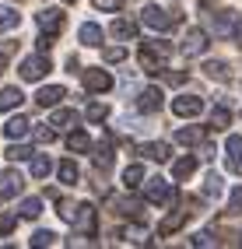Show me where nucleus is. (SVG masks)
Segmentation results:
<instances>
[{"mask_svg":"<svg viewBox=\"0 0 242 249\" xmlns=\"http://www.w3.org/2000/svg\"><path fill=\"white\" fill-rule=\"evenodd\" d=\"M11 53H14V42H0V74H4V63Z\"/></svg>","mask_w":242,"mask_h":249,"instance_id":"obj_44","label":"nucleus"},{"mask_svg":"<svg viewBox=\"0 0 242 249\" xmlns=\"http://www.w3.org/2000/svg\"><path fill=\"white\" fill-rule=\"evenodd\" d=\"M190 242H193V246H214V235H211V231H197Z\"/></svg>","mask_w":242,"mask_h":249,"instance_id":"obj_43","label":"nucleus"},{"mask_svg":"<svg viewBox=\"0 0 242 249\" xmlns=\"http://www.w3.org/2000/svg\"><path fill=\"white\" fill-rule=\"evenodd\" d=\"M81 77H85V88H88L91 95H102V91H109V88H112V74H109V71H102V67H91V71H85Z\"/></svg>","mask_w":242,"mask_h":249,"instance_id":"obj_5","label":"nucleus"},{"mask_svg":"<svg viewBox=\"0 0 242 249\" xmlns=\"http://www.w3.org/2000/svg\"><path fill=\"white\" fill-rule=\"evenodd\" d=\"M228 123H232V116H228V109H225V106H218V109L211 112V126H214V130H225Z\"/></svg>","mask_w":242,"mask_h":249,"instance_id":"obj_35","label":"nucleus"},{"mask_svg":"<svg viewBox=\"0 0 242 249\" xmlns=\"http://www.w3.org/2000/svg\"><path fill=\"white\" fill-rule=\"evenodd\" d=\"M70 123L77 126V112H74V109H56L53 120H50V126H56V130H67Z\"/></svg>","mask_w":242,"mask_h":249,"instance_id":"obj_22","label":"nucleus"},{"mask_svg":"<svg viewBox=\"0 0 242 249\" xmlns=\"http://www.w3.org/2000/svg\"><path fill=\"white\" fill-rule=\"evenodd\" d=\"M77 39L85 42V46H102V28L95 25V21H85L81 32H77Z\"/></svg>","mask_w":242,"mask_h":249,"instance_id":"obj_20","label":"nucleus"},{"mask_svg":"<svg viewBox=\"0 0 242 249\" xmlns=\"http://www.w3.org/2000/svg\"><path fill=\"white\" fill-rule=\"evenodd\" d=\"M179 49H183V53H186V56H200V53H204V49H207V32H204V28H190Z\"/></svg>","mask_w":242,"mask_h":249,"instance_id":"obj_8","label":"nucleus"},{"mask_svg":"<svg viewBox=\"0 0 242 249\" xmlns=\"http://www.w3.org/2000/svg\"><path fill=\"white\" fill-rule=\"evenodd\" d=\"M207 137V126H179L175 130V141L179 144H200Z\"/></svg>","mask_w":242,"mask_h":249,"instance_id":"obj_19","label":"nucleus"},{"mask_svg":"<svg viewBox=\"0 0 242 249\" xmlns=\"http://www.w3.org/2000/svg\"><path fill=\"white\" fill-rule=\"evenodd\" d=\"M4 158H7V161H25V158H32V147H25V144H11L7 151H4Z\"/></svg>","mask_w":242,"mask_h":249,"instance_id":"obj_34","label":"nucleus"},{"mask_svg":"<svg viewBox=\"0 0 242 249\" xmlns=\"http://www.w3.org/2000/svg\"><path fill=\"white\" fill-rule=\"evenodd\" d=\"M67 4H74V0H67Z\"/></svg>","mask_w":242,"mask_h":249,"instance_id":"obj_47","label":"nucleus"},{"mask_svg":"<svg viewBox=\"0 0 242 249\" xmlns=\"http://www.w3.org/2000/svg\"><path fill=\"white\" fill-rule=\"evenodd\" d=\"M140 186H144V200H148V204H172L175 200V186L169 179H161V176L144 179Z\"/></svg>","mask_w":242,"mask_h":249,"instance_id":"obj_2","label":"nucleus"},{"mask_svg":"<svg viewBox=\"0 0 242 249\" xmlns=\"http://www.w3.org/2000/svg\"><path fill=\"white\" fill-rule=\"evenodd\" d=\"M63 95H67V91H63L60 85H50V88H42L39 95H35V102L42 106V109H53V106H60V98Z\"/></svg>","mask_w":242,"mask_h":249,"instance_id":"obj_17","label":"nucleus"},{"mask_svg":"<svg viewBox=\"0 0 242 249\" xmlns=\"http://www.w3.org/2000/svg\"><path fill=\"white\" fill-rule=\"evenodd\" d=\"M109 207H112V214H120V218H134V221L144 218V204L126 200V196H109Z\"/></svg>","mask_w":242,"mask_h":249,"instance_id":"obj_7","label":"nucleus"},{"mask_svg":"<svg viewBox=\"0 0 242 249\" xmlns=\"http://www.w3.org/2000/svg\"><path fill=\"white\" fill-rule=\"evenodd\" d=\"M140 182H144V169H140V165H126V169H123V186L137 190Z\"/></svg>","mask_w":242,"mask_h":249,"instance_id":"obj_25","label":"nucleus"},{"mask_svg":"<svg viewBox=\"0 0 242 249\" xmlns=\"http://www.w3.org/2000/svg\"><path fill=\"white\" fill-rule=\"evenodd\" d=\"M228 214H242V186H235L228 196Z\"/></svg>","mask_w":242,"mask_h":249,"instance_id":"obj_39","label":"nucleus"},{"mask_svg":"<svg viewBox=\"0 0 242 249\" xmlns=\"http://www.w3.org/2000/svg\"><path fill=\"white\" fill-rule=\"evenodd\" d=\"M161 98H165V95H161V88H144L140 98H137V109H140V112H158V109H161Z\"/></svg>","mask_w":242,"mask_h":249,"instance_id":"obj_12","label":"nucleus"},{"mask_svg":"<svg viewBox=\"0 0 242 249\" xmlns=\"http://www.w3.org/2000/svg\"><path fill=\"white\" fill-rule=\"evenodd\" d=\"M67 144H70V151H91V137L85 134V130H70V137H67Z\"/></svg>","mask_w":242,"mask_h":249,"instance_id":"obj_24","label":"nucleus"},{"mask_svg":"<svg viewBox=\"0 0 242 249\" xmlns=\"http://www.w3.org/2000/svg\"><path fill=\"white\" fill-rule=\"evenodd\" d=\"M18 25H21V14L18 11H14V7H0V32H11Z\"/></svg>","mask_w":242,"mask_h":249,"instance_id":"obj_28","label":"nucleus"},{"mask_svg":"<svg viewBox=\"0 0 242 249\" xmlns=\"http://www.w3.org/2000/svg\"><path fill=\"white\" fill-rule=\"evenodd\" d=\"M28 120H25V116H11V120H7V126H4V134H7V141H21L25 134H28Z\"/></svg>","mask_w":242,"mask_h":249,"instance_id":"obj_18","label":"nucleus"},{"mask_svg":"<svg viewBox=\"0 0 242 249\" xmlns=\"http://www.w3.org/2000/svg\"><path fill=\"white\" fill-rule=\"evenodd\" d=\"M81 179V169L67 158V161H60V182H67V186H74V182Z\"/></svg>","mask_w":242,"mask_h":249,"instance_id":"obj_30","label":"nucleus"},{"mask_svg":"<svg viewBox=\"0 0 242 249\" xmlns=\"http://www.w3.org/2000/svg\"><path fill=\"white\" fill-rule=\"evenodd\" d=\"M169 53H172V49H169V42H144L140 46V71L144 74H161V71H165V60H169Z\"/></svg>","mask_w":242,"mask_h":249,"instance_id":"obj_1","label":"nucleus"},{"mask_svg":"<svg viewBox=\"0 0 242 249\" xmlns=\"http://www.w3.org/2000/svg\"><path fill=\"white\" fill-rule=\"evenodd\" d=\"M140 21L148 25V28L165 32V28L175 25V14H172V11H161V7H155V4H148V7H144V14H140Z\"/></svg>","mask_w":242,"mask_h":249,"instance_id":"obj_4","label":"nucleus"},{"mask_svg":"<svg viewBox=\"0 0 242 249\" xmlns=\"http://www.w3.org/2000/svg\"><path fill=\"white\" fill-rule=\"evenodd\" d=\"M109 165H112V147H109V141H102L99 147H95V169L105 172Z\"/></svg>","mask_w":242,"mask_h":249,"instance_id":"obj_26","label":"nucleus"},{"mask_svg":"<svg viewBox=\"0 0 242 249\" xmlns=\"http://www.w3.org/2000/svg\"><path fill=\"white\" fill-rule=\"evenodd\" d=\"M21 186H25V179H21V172H14V169H7L4 176H0V200H11V196H18V193H21Z\"/></svg>","mask_w":242,"mask_h":249,"instance_id":"obj_9","label":"nucleus"},{"mask_svg":"<svg viewBox=\"0 0 242 249\" xmlns=\"http://www.w3.org/2000/svg\"><path fill=\"white\" fill-rule=\"evenodd\" d=\"M70 225H74L85 239H95V235H99V221H95V207H91V204H77Z\"/></svg>","mask_w":242,"mask_h":249,"instance_id":"obj_3","label":"nucleus"},{"mask_svg":"<svg viewBox=\"0 0 242 249\" xmlns=\"http://www.w3.org/2000/svg\"><path fill=\"white\" fill-rule=\"evenodd\" d=\"M211 25H214V32H218V36H228V32L239 25V14H235V11H221V14H211Z\"/></svg>","mask_w":242,"mask_h":249,"instance_id":"obj_15","label":"nucleus"},{"mask_svg":"<svg viewBox=\"0 0 242 249\" xmlns=\"http://www.w3.org/2000/svg\"><path fill=\"white\" fill-rule=\"evenodd\" d=\"M53 200L60 204V218H63V221H70V218H74V204H70V200H60V196H53Z\"/></svg>","mask_w":242,"mask_h":249,"instance_id":"obj_42","label":"nucleus"},{"mask_svg":"<svg viewBox=\"0 0 242 249\" xmlns=\"http://www.w3.org/2000/svg\"><path fill=\"white\" fill-rule=\"evenodd\" d=\"M105 116H109L105 106H99V102H91V106H88V120H91V123H102Z\"/></svg>","mask_w":242,"mask_h":249,"instance_id":"obj_38","label":"nucleus"},{"mask_svg":"<svg viewBox=\"0 0 242 249\" xmlns=\"http://www.w3.org/2000/svg\"><path fill=\"white\" fill-rule=\"evenodd\" d=\"M35 21H39V28H42V32L56 36V32L63 28V11H56V7H42V11L35 14Z\"/></svg>","mask_w":242,"mask_h":249,"instance_id":"obj_10","label":"nucleus"},{"mask_svg":"<svg viewBox=\"0 0 242 249\" xmlns=\"http://www.w3.org/2000/svg\"><path fill=\"white\" fill-rule=\"evenodd\" d=\"M50 172H53V161L50 158H42V155L32 158V176H35V179H46Z\"/></svg>","mask_w":242,"mask_h":249,"instance_id":"obj_32","label":"nucleus"},{"mask_svg":"<svg viewBox=\"0 0 242 249\" xmlns=\"http://www.w3.org/2000/svg\"><path fill=\"white\" fill-rule=\"evenodd\" d=\"M39 141H42V144H53V141H56V130H46V126H42V130H39Z\"/></svg>","mask_w":242,"mask_h":249,"instance_id":"obj_46","label":"nucleus"},{"mask_svg":"<svg viewBox=\"0 0 242 249\" xmlns=\"http://www.w3.org/2000/svg\"><path fill=\"white\" fill-rule=\"evenodd\" d=\"M46 71H50V60H46V53H39V56H28V60L21 63V77H25V81H39Z\"/></svg>","mask_w":242,"mask_h":249,"instance_id":"obj_11","label":"nucleus"},{"mask_svg":"<svg viewBox=\"0 0 242 249\" xmlns=\"http://www.w3.org/2000/svg\"><path fill=\"white\" fill-rule=\"evenodd\" d=\"M221 193H225V179L218 172H211V176L204 179V196H214V200H218Z\"/></svg>","mask_w":242,"mask_h":249,"instance_id":"obj_27","label":"nucleus"},{"mask_svg":"<svg viewBox=\"0 0 242 249\" xmlns=\"http://www.w3.org/2000/svg\"><path fill=\"white\" fill-rule=\"evenodd\" d=\"M25 102V95H21V88H4L0 91V109L4 112H11V109H18Z\"/></svg>","mask_w":242,"mask_h":249,"instance_id":"obj_21","label":"nucleus"},{"mask_svg":"<svg viewBox=\"0 0 242 249\" xmlns=\"http://www.w3.org/2000/svg\"><path fill=\"white\" fill-rule=\"evenodd\" d=\"M112 32H116L120 39H134V36H137V21H126V18H116V21H112Z\"/></svg>","mask_w":242,"mask_h":249,"instance_id":"obj_31","label":"nucleus"},{"mask_svg":"<svg viewBox=\"0 0 242 249\" xmlns=\"http://www.w3.org/2000/svg\"><path fill=\"white\" fill-rule=\"evenodd\" d=\"M95 7H102V11H120L123 0H95Z\"/></svg>","mask_w":242,"mask_h":249,"instance_id":"obj_45","label":"nucleus"},{"mask_svg":"<svg viewBox=\"0 0 242 249\" xmlns=\"http://www.w3.org/2000/svg\"><path fill=\"white\" fill-rule=\"evenodd\" d=\"M39 214H42V200H39V196H28V200L21 204V218H39Z\"/></svg>","mask_w":242,"mask_h":249,"instance_id":"obj_33","label":"nucleus"},{"mask_svg":"<svg viewBox=\"0 0 242 249\" xmlns=\"http://www.w3.org/2000/svg\"><path fill=\"white\" fill-rule=\"evenodd\" d=\"M53 242H56V231H50V228H46V231H35V235H32V246H35V249L53 246Z\"/></svg>","mask_w":242,"mask_h":249,"instance_id":"obj_37","label":"nucleus"},{"mask_svg":"<svg viewBox=\"0 0 242 249\" xmlns=\"http://www.w3.org/2000/svg\"><path fill=\"white\" fill-rule=\"evenodd\" d=\"M137 155L140 158H151V161H169V144H161V141H151V144H140L137 147Z\"/></svg>","mask_w":242,"mask_h":249,"instance_id":"obj_14","label":"nucleus"},{"mask_svg":"<svg viewBox=\"0 0 242 249\" xmlns=\"http://www.w3.org/2000/svg\"><path fill=\"white\" fill-rule=\"evenodd\" d=\"M225 147H228V172H242V137L232 134Z\"/></svg>","mask_w":242,"mask_h":249,"instance_id":"obj_16","label":"nucleus"},{"mask_svg":"<svg viewBox=\"0 0 242 249\" xmlns=\"http://www.w3.org/2000/svg\"><path fill=\"white\" fill-rule=\"evenodd\" d=\"M190 214H193V211H186V204H183L175 214H169V218L158 225V235H172L175 228H183V225H186V218H190Z\"/></svg>","mask_w":242,"mask_h":249,"instance_id":"obj_13","label":"nucleus"},{"mask_svg":"<svg viewBox=\"0 0 242 249\" xmlns=\"http://www.w3.org/2000/svg\"><path fill=\"white\" fill-rule=\"evenodd\" d=\"M123 56H126L123 46H109V49H105V63H120Z\"/></svg>","mask_w":242,"mask_h":249,"instance_id":"obj_40","label":"nucleus"},{"mask_svg":"<svg viewBox=\"0 0 242 249\" xmlns=\"http://www.w3.org/2000/svg\"><path fill=\"white\" fill-rule=\"evenodd\" d=\"M204 74L211 77V81H228V63H221V60H207V63H204Z\"/></svg>","mask_w":242,"mask_h":249,"instance_id":"obj_23","label":"nucleus"},{"mask_svg":"<svg viewBox=\"0 0 242 249\" xmlns=\"http://www.w3.org/2000/svg\"><path fill=\"white\" fill-rule=\"evenodd\" d=\"M172 112L183 116V120H193V116L204 112V102L197 95H179V98H172Z\"/></svg>","mask_w":242,"mask_h":249,"instance_id":"obj_6","label":"nucleus"},{"mask_svg":"<svg viewBox=\"0 0 242 249\" xmlns=\"http://www.w3.org/2000/svg\"><path fill=\"white\" fill-rule=\"evenodd\" d=\"M14 225H18V218H14V214H0V235L14 231Z\"/></svg>","mask_w":242,"mask_h":249,"instance_id":"obj_41","label":"nucleus"},{"mask_svg":"<svg viewBox=\"0 0 242 249\" xmlns=\"http://www.w3.org/2000/svg\"><path fill=\"white\" fill-rule=\"evenodd\" d=\"M120 239H126V242H137V246H144V242H148V231H144V228H123V231H120Z\"/></svg>","mask_w":242,"mask_h":249,"instance_id":"obj_36","label":"nucleus"},{"mask_svg":"<svg viewBox=\"0 0 242 249\" xmlns=\"http://www.w3.org/2000/svg\"><path fill=\"white\" fill-rule=\"evenodd\" d=\"M193 172H197V158H179V161L172 165V176L175 179H190Z\"/></svg>","mask_w":242,"mask_h":249,"instance_id":"obj_29","label":"nucleus"}]
</instances>
